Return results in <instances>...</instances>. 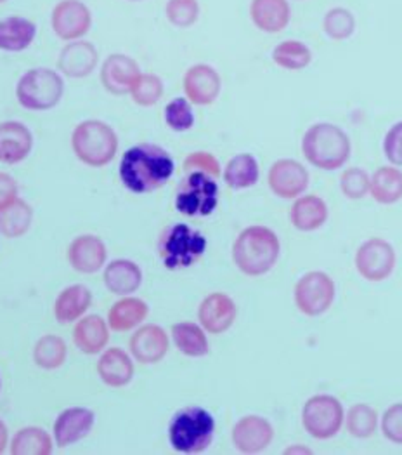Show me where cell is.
<instances>
[{
  "instance_id": "cell-9",
  "label": "cell",
  "mask_w": 402,
  "mask_h": 455,
  "mask_svg": "<svg viewBox=\"0 0 402 455\" xmlns=\"http://www.w3.org/2000/svg\"><path fill=\"white\" fill-rule=\"evenodd\" d=\"M343 422L342 403L329 395H316L307 400L302 411V424L318 440L333 438Z\"/></svg>"
},
{
  "instance_id": "cell-3",
  "label": "cell",
  "mask_w": 402,
  "mask_h": 455,
  "mask_svg": "<svg viewBox=\"0 0 402 455\" xmlns=\"http://www.w3.org/2000/svg\"><path fill=\"white\" fill-rule=\"evenodd\" d=\"M302 153L314 167L335 171L347 164L351 156V140L333 124H316L303 134Z\"/></svg>"
},
{
  "instance_id": "cell-33",
  "label": "cell",
  "mask_w": 402,
  "mask_h": 455,
  "mask_svg": "<svg viewBox=\"0 0 402 455\" xmlns=\"http://www.w3.org/2000/svg\"><path fill=\"white\" fill-rule=\"evenodd\" d=\"M147 304L138 298H125L113 304L108 316L111 329L116 332H125L139 325L147 316Z\"/></svg>"
},
{
  "instance_id": "cell-41",
  "label": "cell",
  "mask_w": 402,
  "mask_h": 455,
  "mask_svg": "<svg viewBox=\"0 0 402 455\" xmlns=\"http://www.w3.org/2000/svg\"><path fill=\"white\" fill-rule=\"evenodd\" d=\"M165 12L174 27L189 28L200 16V5L198 0H169Z\"/></svg>"
},
{
  "instance_id": "cell-45",
  "label": "cell",
  "mask_w": 402,
  "mask_h": 455,
  "mask_svg": "<svg viewBox=\"0 0 402 455\" xmlns=\"http://www.w3.org/2000/svg\"><path fill=\"white\" fill-rule=\"evenodd\" d=\"M184 169L185 171H201L210 174L212 178H217L220 174L219 160L212 155V153L196 152L191 153L185 160H184Z\"/></svg>"
},
{
  "instance_id": "cell-23",
  "label": "cell",
  "mask_w": 402,
  "mask_h": 455,
  "mask_svg": "<svg viewBox=\"0 0 402 455\" xmlns=\"http://www.w3.org/2000/svg\"><path fill=\"white\" fill-rule=\"evenodd\" d=\"M98 51L91 42H70L59 56V70L72 78L91 76L98 65Z\"/></svg>"
},
{
  "instance_id": "cell-26",
  "label": "cell",
  "mask_w": 402,
  "mask_h": 455,
  "mask_svg": "<svg viewBox=\"0 0 402 455\" xmlns=\"http://www.w3.org/2000/svg\"><path fill=\"white\" fill-rule=\"evenodd\" d=\"M37 36V27L27 18L11 16L0 20V49L9 52H20L30 47Z\"/></svg>"
},
{
  "instance_id": "cell-35",
  "label": "cell",
  "mask_w": 402,
  "mask_h": 455,
  "mask_svg": "<svg viewBox=\"0 0 402 455\" xmlns=\"http://www.w3.org/2000/svg\"><path fill=\"white\" fill-rule=\"evenodd\" d=\"M172 338L179 351L187 356H205L209 353V339L205 332L196 325L183 322L172 327Z\"/></svg>"
},
{
  "instance_id": "cell-25",
  "label": "cell",
  "mask_w": 402,
  "mask_h": 455,
  "mask_svg": "<svg viewBox=\"0 0 402 455\" xmlns=\"http://www.w3.org/2000/svg\"><path fill=\"white\" fill-rule=\"evenodd\" d=\"M76 347L87 355H96L110 341L108 325L99 315L85 316L76 323L74 331Z\"/></svg>"
},
{
  "instance_id": "cell-12",
  "label": "cell",
  "mask_w": 402,
  "mask_h": 455,
  "mask_svg": "<svg viewBox=\"0 0 402 455\" xmlns=\"http://www.w3.org/2000/svg\"><path fill=\"white\" fill-rule=\"evenodd\" d=\"M51 23L58 37L72 42L89 32L92 25V14L89 7L80 0H61L52 11Z\"/></svg>"
},
{
  "instance_id": "cell-46",
  "label": "cell",
  "mask_w": 402,
  "mask_h": 455,
  "mask_svg": "<svg viewBox=\"0 0 402 455\" xmlns=\"http://www.w3.org/2000/svg\"><path fill=\"white\" fill-rule=\"evenodd\" d=\"M383 152L390 164L402 165V120L394 124L385 134Z\"/></svg>"
},
{
  "instance_id": "cell-37",
  "label": "cell",
  "mask_w": 402,
  "mask_h": 455,
  "mask_svg": "<svg viewBox=\"0 0 402 455\" xmlns=\"http://www.w3.org/2000/svg\"><path fill=\"white\" fill-rule=\"evenodd\" d=\"M67 344L58 338V336H43L35 346L34 351V358L38 367L45 369V371H52L58 369L65 363L67 360Z\"/></svg>"
},
{
  "instance_id": "cell-49",
  "label": "cell",
  "mask_w": 402,
  "mask_h": 455,
  "mask_svg": "<svg viewBox=\"0 0 402 455\" xmlns=\"http://www.w3.org/2000/svg\"><path fill=\"white\" fill-rule=\"evenodd\" d=\"M4 2H7V0H0V4H4Z\"/></svg>"
},
{
  "instance_id": "cell-27",
  "label": "cell",
  "mask_w": 402,
  "mask_h": 455,
  "mask_svg": "<svg viewBox=\"0 0 402 455\" xmlns=\"http://www.w3.org/2000/svg\"><path fill=\"white\" fill-rule=\"evenodd\" d=\"M98 374L111 387H122L132 380L134 363L125 351L111 347L98 362Z\"/></svg>"
},
{
  "instance_id": "cell-30",
  "label": "cell",
  "mask_w": 402,
  "mask_h": 455,
  "mask_svg": "<svg viewBox=\"0 0 402 455\" xmlns=\"http://www.w3.org/2000/svg\"><path fill=\"white\" fill-rule=\"evenodd\" d=\"M258 174L260 171L256 156H252L250 153H240L227 162L224 171V181L234 190H245L256 185Z\"/></svg>"
},
{
  "instance_id": "cell-47",
  "label": "cell",
  "mask_w": 402,
  "mask_h": 455,
  "mask_svg": "<svg viewBox=\"0 0 402 455\" xmlns=\"http://www.w3.org/2000/svg\"><path fill=\"white\" fill-rule=\"evenodd\" d=\"M16 195H18L16 181L9 174L0 172V207L12 202L16 198Z\"/></svg>"
},
{
  "instance_id": "cell-15",
  "label": "cell",
  "mask_w": 402,
  "mask_h": 455,
  "mask_svg": "<svg viewBox=\"0 0 402 455\" xmlns=\"http://www.w3.org/2000/svg\"><path fill=\"white\" fill-rule=\"evenodd\" d=\"M220 76L209 65H194L184 76V92L194 105H212L220 94Z\"/></svg>"
},
{
  "instance_id": "cell-29",
  "label": "cell",
  "mask_w": 402,
  "mask_h": 455,
  "mask_svg": "<svg viewBox=\"0 0 402 455\" xmlns=\"http://www.w3.org/2000/svg\"><path fill=\"white\" fill-rule=\"evenodd\" d=\"M92 303V294L85 285H72L65 289L54 304V315L59 323L78 320Z\"/></svg>"
},
{
  "instance_id": "cell-34",
  "label": "cell",
  "mask_w": 402,
  "mask_h": 455,
  "mask_svg": "<svg viewBox=\"0 0 402 455\" xmlns=\"http://www.w3.org/2000/svg\"><path fill=\"white\" fill-rule=\"evenodd\" d=\"M11 452L14 455H49L52 452V440L42 427H25L12 438Z\"/></svg>"
},
{
  "instance_id": "cell-6",
  "label": "cell",
  "mask_w": 402,
  "mask_h": 455,
  "mask_svg": "<svg viewBox=\"0 0 402 455\" xmlns=\"http://www.w3.org/2000/svg\"><path fill=\"white\" fill-rule=\"evenodd\" d=\"M65 92L63 78L49 68H34L20 78L16 87L18 101L32 112L54 108Z\"/></svg>"
},
{
  "instance_id": "cell-2",
  "label": "cell",
  "mask_w": 402,
  "mask_h": 455,
  "mask_svg": "<svg viewBox=\"0 0 402 455\" xmlns=\"http://www.w3.org/2000/svg\"><path fill=\"white\" fill-rule=\"evenodd\" d=\"M280 238L272 229L250 227L243 229L233 245V259L240 271L260 276L271 271L280 259Z\"/></svg>"
},
{
  "instance_id": "cell-13",
  "label": "cell",
  "mask_w": 402,
  "mask_h": 455,
  "mask_svg": "<svg viewBox=\"0 0 402 455\" xmlns=\"http://www.w3.org/2000/svg\"><path fill=\"white\" fill-rule=\"evenodd\" d=\"M269 188L280 198H296L309 187L307 169L292 158H283L272 164L269 169Z\"/></svg>"
},
{
  "instance_id": "cell-1",
  "label": "cell",
  "mask_w": 402,
  "mask_h": 455,
  "mask_svg": "<svg viewBox=\"0 0 402 455\" xmlns=\"http://www.w3.org/2000/svg\"><path fill=\"white\" fill-rule=\"evenodd\" d=\"M174 160L156 145H138L120 162V178L127 190L138 195L162 188L174 174Z\"/></svg>"
},
{
  "instance_id": "cell-11",
  "label": "cell",
  "mask_w": 402,
  "mask_h": 455,
  "mask_svg": "<svg viewBox=\"0 0 402 455\" xmlns=\"http://www.w3.org/2000/svg\"><path fill=\"white\" fill-rule=\"evenodd\" d=\"M356 267L367 282H383L396 267V251L387 240L371 238L359 247Z\"/></svg>"
},
{
  "instance_id": "cell-22",
  "label": "cell",
  "mask_w": 402,
  "mask_h": 455,
  "mask_svg": "<svg viewBox=\"0 0 402 455\" xmlns=\"http://www.w3.org/2000/svg\"><path fill=\"white\" fill-rule=\"evenodd\" d=\"M130 351L145 365L158 363L169 351V338L162 327L145 325L132 336Z\"/></svg>"
},
{
  "instance_id": "cell-32",
  "label": "cell",
  "mask_w": 402,
  "mask_h": 455,
  "mask_svg": "<svg viewBox=\"0 0 402 455\" xmlns=\"http://www.w3.org/2000/svg\"><path fill=\"white\" fill-rule=\"evenodd\" d=\"M369 191L378 204L390 205L402 198V172L396 167H380L369 183Z\"/></svg>"
},
{
  "instance_id": "cell-38",
  "label": "cell",
  "mask_w": 402,
  "mask_h": 455,
  "mask_svg": "<svg viewBox=\"0 0 402 455\" xmlns=\"http://www.w3.org/2000/svg\"><path fill=\"white\" fill-rule=\"evenodd\" d=\"M323 27H325V32L328 34L329 38L345 40L354 34L356 20L349 9L335 7L327 12V16L323 20Z\"/></svg>"
},
{
  "instance_id": "cell-24",
  "label": "cell",
  "mask_w": 402,
  "mask_h": 455,
  "mask_svg": "<svg viewBox=\"0 0 402 455\" xmlns=\"http://www.w3.org/2000/svg\"><path fill=\"white\" fill-rule=\"evenodd\" d=\"M292 225L300 229V231H314L318 228L323 227L328 220V205L323 198L316 195H307L300 196L293 204Z\"/></svg>"
},
{
  "instance_id": "cell-39",
  "label": "cell",
  "mask_w": 402,
  "mask_h": 455,
  "mask_svg": "<svg viewBox=\"0 0 402 455\" xmlns=\"http://www.w3.org/2000/svg\"><path fill=\"white\" fill-rule=\"evenodd\" d=\"M376 424H378L376 411H373L369 405L358 403L349 411L347 427H349V433L356 438H369L376 431Z\"/></svg>"
},
{
  "instance_id": "cell-31",
  "label": "cell",
  "mask_w": 402,
  "mask_h": 455,
  "mask_svg": "<svg viewBox=\"0 0 402 455\" xmlns=\"http://www.w3.org/2000/svg\"><path fill=\"white\" fill-rule=\"evenodd\" d=\"M32 207L25 200L14 198L7 205L0 207V233L7 238L25 235L32 223Z\"/></svg>"
},
{
  "instance_id": "cell-16",
  "label": "cell",
  "mask_w": 402,
  "mask_h": 455,
  "mask_svg": "<svg viewBox=\"0 0 402 455\" xmlns=\"http://www.w3.org/2000/svg\"><path fill=\"white\" fill-rule=\"evenodd\" d=\"M139 65L125 54H111L101 70V82L111 94L122 96L132 91V85L139 78Z\"/></svg>"
},
{
  "instance_id": "cell-8",
  "label": "cell",
  "mask_w": 402,
  "mask_h": 455,
  "mask_svg": "<svg viewBox=\"0 0 402 455\" xmlns=\"http://www.w3.org/2000/svg\"><path fill=\"white\" fill-rule=\"evenodd\" d=\"M219 204V187L207 172H191L177 190L176 207L184 216H210Z\"/></svg>"
},
{
  "instance_id": "cell-4",
  "label": "cell",
  "mask_w": 402,
  "mask_h": 455,
  "mask_svg": "<svg viewBox=\"0 0 402 455\" xmlns=\"http://www.w3.org/2000/svg\"><path fill=\"white\" fill-rule=\"evenodd\" d=\"M214 431L216 420L209 411L201 407H187L172 419L169 438L174 451L181 454H200L210 447Z\"/></svg>"
},
{
  "instance_id": "cell-20",
  "label": "cell",
  "mask_w": 402,
  "mask_h": 455,
  "mask_svg": "<svg viewBox=\"0 0 402 455\" xmlns=\"http://www.w3.org/2000/svg\"><path fill=\"white\" fill-rule=\"evenodd\" d=\"M250 18L260 32L280 34L290 23V4L288 0H252Z\"/></svg>"
},
{
  "instance_id": "cell-40",
  "label": "cell",
  "mask_w": 402,
  "mask_h": 455,
  "mask_svg": "<svg viewBox=\"0 0 402 455\" xmlns=\"http://www.w3.org/2000/svg\"><path fill=\"white\" fill-rule=\"evenodd\" d=\"M132 100L141 105V107H153L160 101L163 96V82L160 76H151V74H141L132 85Z\"/></svg>"
},
{
  "instance_id": "cell-10",
  "label": "cell",
  "mask_w": 402,
  "mask_h": 455,
  "mask_svg": "<svg viewBox=\"0 0 402 455\" xmlns=\"http://www.w3.org/2000/svg\"><path fill=\"white\" fill-rule=\"evenodd\" d=\"M335 301V283L327 273L311 271L295 285V304L307 316L327 313Z\"/></svg>"
},
{
  "instance_id": "cell-36",
  "label": "cell",
  "mask_w": 402,
  "mask_h": 455,
  "mask_svg": "<svg viewBox=\"0 0 402 455\" xmlns=\"http://www.w3.org/2000/svg\"><path fill=\"white\" fill-rule=\"evenodd\" d=\"M312 60L311 49L300 40H285L272 51V61L285 70H302Z\"/></svg>"
},
{
  "instance_id": "cell-18",
  "label": "cell",
  "mask_w": 402,
  "mask_h": 455,
  "mask_svg": "<svg viewBox=\"0 0 402 455\" xmlns=\"http://www.w3.org/2000/svg\"><path fill=\"white\" fill-rule=\"evenodd\" d=\"M32 147L34 138L28 127L12 120L0 124V162L18 164L30 155Z\"/></svg>"
},
{
  "instance_id": "cell-43",
  "label": "cell",
  "mask_w": 402,
  "mask_h": 455,
  "mask_svg": "<svg viewBox=\"0 0 402 455\" xmlns=\"http://www.w3.org/2000/svg\"><path fill=\"white\" fill-rule=\"evenodd\" d=\"M369 183H371L369 176L363 169H358V167L347 169L340 178V188L351 200H359L366 196L369 191Z\"/></svg>"
},
{
  "instance_id": "cell-17",
  "label": "cell",
  "mask_w": 402,
  "mask_h": 455,
  "mask_svg": "<svg viewBox=\"0 0 402 455\" xmlns=\"http://www.w3.org/2000/svg\"><path fill=\"white\" fill-rule=\"evenodd\" d=\"M236 313V304L229 296L214 292L200 304L198 318L207 332L222 334L234 323Z\"/></svg>"
},
{
  "instance_id": "cell-28",
  "label": "cell",
  "mask_w": 402,
  "mask_h": 455,
  "mask_svg": "<svg viewBox=\"0 0 402 455\" xmlns=\"http://www.w3.org/2000/svg\"><path fill=\"white\" fill-rule=\"evenodd\" d=\"M143 273L129 259H116L105 271V285L116 296H129L139 289Z\"/></svg>"
},
{
  "instance_id": "cell-21",
  "label": "cell",
  "mask_w": 402,
  "mask_h": 455,
  "mask_svg": "<svg viewBox=\"0 0 402 455\" xmlns=\"http://www.w3.org/2000/svg\"><path fill=\"white\" fill-rule=\"evenodd\" d=\"M68 259L75 271L96 273L106 263V247L101 238L94 235H83L72 242Z\"/></svg>"
},
{
  "instance_id": "cell-19",
  "label": "cell",
  "mask_w": 402,
  "mask_h": 455,
  "mask_svg": "<svg viewBox=\"0 0 402 455\" xmlns=\"http://www.w3.org/2000/svg\"><path fill=\"white\" fill-rule=\"evenodd\" d=\"M94 419L96 418L92 411L82 407H75L61 412L54 424V438L58 447H70L80 442L83 436H87L91 427L94 426Z\"/></svg>"
},
{
  "instance_id": "cell-42",
  "label": "cell",
  "mask_w": 402,
  "mask_h": 455,
  "mask_svg": "<svg viewBox=\"0 0 402 455\" xmlns=\"http://www.w3.org/2000/svg\"><path fill=\"white\" fill-rule=\"evenodd\" d=\"M165 122L176 132L189 131L194 125V114L189 101L184 98L170 101L165 108Z\"/></svg>"
},
{
  "instance_id": "cell-14",
  "label": "cell",
  "mask_w": 402,
  "mask_h": 455,
  "mask_svg": "<svg viewBox=\"0 0 402 455\" xmlns=\"http://www.w3.org/2000/svg\"><path fill=\"white\" fill-rule=\"evenodd\" d=\"M274 438L272 426L264 418L247 416L233 427V443L243 454H258L265 451Z\"/></svg>"
},
{
  "instance_id": "cell-5",
  "label": "cell",
  "mask_w": 402,
  "mask_h": 455,
  "mask_svg": "<svg viewBox=\"0 0 402 455\" xmlns=\"http://www.w3.org/2000/svg\"><path fill=\"white\" fill-rule=\"evenodd\" d=\"M72 147L78 160L91 167L110 164L118 150L114 131L101 120H85L74 131Z\"/></svg>"
},
{
  "instance_id": "cell-48",
  "label": "cell",
  "mask_w": 402,
  "mask_h": 455,
  "mask_svg": "<svg viewBox=\"0 0 402 455\" xmlns=\"http://www.w3.org/2000/svg\"><path fill=\"white\" fill-rule=\"evenodd\" d=\"M7 438H9V435H7V427H5V424L0 420V454L5 451V447H7Z\"/></svg>"
},
{
  "instance_id": "cell-50",
  "label": "cell",
  "mask_w": 402,
  "mask_h": 455,
  "mask_svg": "<svg viewBox=\"0 0 402 455\" xmlns=\"http://www.w3.org/2000/svg\"><path fill=\"white\" fill-rule=\"evenodd\" d=\"M132 2H138V0H132Z\"/></svg>"
},
{
  "instance_id": "cell-44",
  "label": "cell",
  "mask_w": 402,
  "mask_h": 455,
  "mask_svg": "<svg viewBox=\"0 0 402 455\" xmlns=\"http://www.w3.org/2000/svg\"><path fill=\"white\" fill-rule=\"evenodd\" d=\"M382 431L387 440L402 445V403H396L385 411L382 418Z\"/></svg>"
},
{
  "instance_id": "cell-7",
  "label": "cell",
  "mask_w": 402,
  "mask_h": 455,
  "mask_svg": "<svg viewBox=\"0 0 402 455\" xmlns=\"http://www.w3.org/2000/svg\"><path fill=\"white\" fill-rule=\"evenodd\" d=\"M207 251V238L187 225L165 229L160 240V258L165 267L181 269L194 265Z\"/></svg>"
}]
</instances>
